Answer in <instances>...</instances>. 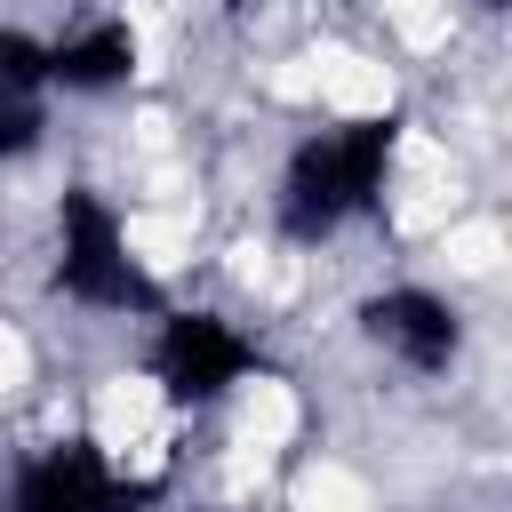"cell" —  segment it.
I'll return each mask as SVG.
<instances>
[{
	"mask_svg": "<svg viewBox=\"0 0 512 512\" xmlns=\"http://www.w3.org/2000/svg\"><path fill=\"white\" fill-rule=\"evenodd\" d=\"M408 160H416V120L400 104H344L296 120L264 168V248L336 256L384 232L408 200Z\"/></svg>",
	"mask_w": 512,
	"mask_h": 512,
	"instance_id": "6da1fadb",
	"label": "cell"
},
{
	"mask_svg": "<svg viewBox=\"0 0 512 512\" xmlns=\"http://www.w3.org/2000/svg\"><path fill=\"white\" fill-rule=\"evenodd\" d=\"M40 296L88 328H144L176 280L136 232V208L104 176H64L40 208Z\"/></svg>",
	"mask_w": 512,
	"mask_h": 512,
	"instance_id": "7a4b0ae2",
	"label": "cell"
},
{
	"mask_svg": "<svg viewBox=\"0 0 512 512\" xmlns=\"http://www.w3.org/2000/svg\"><path fill=\"white\" fill-rule=\"evenodd\" d=\"M128 376L144 384V400L192 432V424H216L224 408L256 400L272 384V336L256 312L240 304H200V296H168L144 328H136V360Z\"/></svg>",
	"mask_w": 512,
	"mask_h": 512,
	"instance_id": "3957f363",
	"label": "cell"
},
{
	"mask_svg": "<svg viewBox=\"0 0 512 512\" xmlns=\"http://www.w3.org/2000/svg\"><path fill=\"white\" fill-rule=\"evenodd\" d=\"M472 304L456 280L440 272H376L360 296H352V344L368 352L376 376L392 384H456L464 360H472Z\"/></svg>",
	"mask_w": 512,
	"mask_h": 512,
	"instance_id": "277c9868",
	"label": "cell"
},
{
	"mask_svg": "<svg viewBox=\"0 0 512 512\" xmlns=\"http://www.w3.org/2000/svg\"><path fill=\"white\" fill-rule=\"evenodd\" d=\"M168 496H176V472L112 448L96 424L48 432L0 456V512H152Z\"/></svg>",
	"mask_w": 512,
	"mask_h": 512,
	"instance_id": "5b68a950",
	"label": "cell"
},
{
	"mask_svg": "<svg viewBox=\"0 0 512 512\" xmlns=\"http://www.w3.org/2000/svg\"><path fill=\"white\" fill-rule=\"evenodd\" d=\"M40 56H48L56 104H112L144 72V32L128 8H80L56 32H40Z\"/></svg>",
	"mask_w": 512,
	"mask_h": 512,
	"instance_id": "8992f818",
	"label": "cell"
},
{
	"mask_svg": "<svg viewBox=\"0 0 512 512\" xmlns=\"http://www.w3.org/2000/svg\"><path fill=\"white\" fill-rule=\"evenodd\" d=\"M224 8H256V16H280V8H320V0H224Z\"/></svg>",
	"mask_w": 512,
	"mask_h": 512,
	"instance_id": "52a82bcc",
	"label": "cell"
},
{
	"mask_svg": "<svg viewBox=\"0 0 512 512\" xmlns=\"http://www.w3.org/2000/svg\"><path fill=\"white\" fill-rule=\"evenodd\" d=\"M472 8H480V16H496V8H504V0H472Z\"/></svg>",
	"mask_w": 512,
	"mask_h": 512,
	"instance_id": "ba28073f",
	"label": "cell"
}]
</instances>
